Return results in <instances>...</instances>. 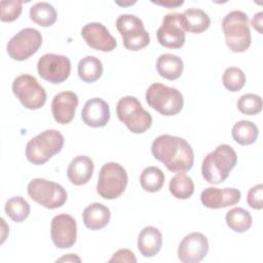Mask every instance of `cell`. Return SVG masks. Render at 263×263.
I'll list each match as a JSON object with an SVG mask.
<instances>
[{"label":"cell","mask_w":263,"mask_h":263,"mask_svg":"<svg viewBox=\"0 0 263 263\" xmlns=\"http://www.w3.org/2000/svg\"><path fill=\"white\" fill-rule=\"evenodd\" d=\"M248 204L254 210H261L263 208V185L258 184L253 186L247 196Z\"/></svg>","instance_id":"e575fe53"},{"label":"cell","mask_w":263,"mask_h":263,"mask_svg":"<svg viewBox=\"0 0 263 263\" xmlns=\"http://www.w3.org/2000/svg\"><path fill=\"white\" fill-rule=\"evenodd\" d=\"M81 35L85 43L97 50L112 51L117 46L116 39L103 24L98 22L86 24L81 30Z\"/></svg>","instance_id":"2e32d148"},{"label":"cell","mask_w":263,"mask_h":263,"mask_svg":"<svg viewBox=\"0 0 263 263\" xmlns=\"http://www.w3.org/2000/svg\"><path fill=\"white\" fill-rule=\"evenodd\" d=\"M127 181V174L122 165L107 162L100 170L97 192L105 199L118 198L124 192Z\"/></svg>","instance_id":"52a82bcc"},{"label":"cell","mask_w":263,"mask_h":263,"mask_svg":"<svg viewBox=\"0 0 263 263\" xmlns=\"http://www.w3.org/2000/svg\"><path fill=\"white\" fill-rule=\"evenodd\" d=\"M93 173V162L85 155L76 156L70 162L67 170V177L69 181L76 185L81 186L86 184Z\"/></svg>","instance_id":"ffe728a7"},{"label":"cell","mask_w":263,"mask_h":263,"mask_svg":"<svg viewBox=\"0 0 263 263\" xmlns=\"http://www.w3.org/2000/svg\"><path fill=\"white\" fill-rule=\"evenodd\" d=\"M109 262H128V263H136L137 258L135 254L127 249H120L116 253L113 254L112 258Z\"/></svg>","instance_id":"d590c367"},{"label":"cell","mask_w":263,"mask_h":263,"mask_svg":"<svg viewBox=\"0 0 263 263\" xmlns=\"http://www.w3.org/2000/svg\"><path fill=\"white\" fill-rule=\"evenodd\" d=\"M12 91L22 105L30 110L40 109L46 102V91L38 80L29 74H22L14 78Z\"/></svg>","instance_id":"30bf717a"},{"label":"cell","mask_w":263,"mask_h":263,"mask_svg":"<svg viewBox=\"0 0 263 263\" xmlns=\"http://www.w3.org/2000/svg\"><path fill=\"white\" fill-rule=\"evenodd\" d=\"M164 174L157 166H148L144 168L140 176L142 188L148 192L159 191L164 183Z\"/></svg>","instance_id":"f546056e"},{"label":"cell","mask_w":263,"mask_h":263,"mask_svg":"<svg viewBox=\"0 0 263 263\" xmlns=\"http://www.w3.org/2000/svg\"><path fill=\"white\" fill-rule=\"evenodd\" d=\"M145 98L152 109L164 116L177 115L184 105L183 96L177 88L158 82L147 88Z\"/></svg>","instance_id":"5b68a950"},{"label":"cell","mask_w":263,"mask_h":263,"mask_svg":"<svg viewBox=\"0 0 263 263\" xmlns=\"http://www.w3.org/2000/svg\"><path fill=\"white\" fill-rule=\"evenodd\" d=\"M110 210L100 202H93L87 205L82 213L83 223L90 230H99L108 225L110 221Z\"/></svg>","instance_id":"7402d4cb"},{"label":"cell","mask_w":263,"mask_h":263,"mask_svg":"<svg viewBox=\"0 0 263 263\" xmlns=\"http://www.w3.org/2000/svg\"><path fill=\"white\" fill-rule=\"evenodd\" d=\"M41 44V33L34 28H25L10 38L6 50L12 60L25 61L33 55Z\"/></svg>","instance_id":"8fae6325"},{"label":"cell","mask_w":263,"mask_h":263,"mask_svg":"<svg viewBox=\"0 0 263 263\" xmlns=\"http://www.w3.org/2000/svg\"><path fill=\"white\" fill-rule=\"evenodd\" d=\"M236 162L237 154L234 149L227 144L219 145L203 158L201 164L202 177L210 184H220L228 178Z\"/></svg>","instance_id":"7a4b0ae2"},{"label":"cell","mask_w":263,"mask_h":263,"mask_svg":"<svg viewBox=\"0 0 263 263\" xmlns=\"http://www.w3.org/2000/svg\"><path fill=\"white\" fill-rule=\"evenodd\" d=\"M39 76L53 84H59L68 79L71 72V62L63 54L45 53L37 63Z\"/></svg>","instance_id":"7c38bea8"},{"label":"cell","mask_w":263,"mask_h":263,"mask_svg":"<svg viewBox=\"0 0 263 263\" xmlns=\"http://www.w3.org/2000/svg\"><path fill=\"white\" fill-rule=\"evenodd\" d=\"M118 119L134 134L145 133L152 124V116L146 111L136 97L121 98L116 106Z\"/></svg>","instance_id":"8992f818"},{"label":"cell","mask_w":263,"mask_h":263,"mask_svg":"<svg viewBox=\"0 0 263 263\" xmlns=\"http://www.w3.org/2000/svg\"><path fill=\"white\" fill-rule=\"evenodd\" d=\"M78 76L84 82H95L103 74V65L102 62L93 57L86 55L82 58L78 63Z\"/></svg>","instance_id":"d4e9b609"},{"label":"cell","mask_w":263,"mask_h":263,"mask_svg":"<svg viewBox=\"0 0 263 263\" xmlns=\"http://www.w3.org/2000/svg\"><path fill=\"white\" fill-rule=\"evenodd\" d=\"M222 29L228 48L233 52H243L251 45L249 17L240 10L228 12L222 21Z\"/></svg>","instance_id":"3957f363"},{"label":"cell","mask_w":263,"mask_h":263,"mask_svg":"<svg viewBox=\"0 0 263 263\" xmlns=\"http://www.w3.org/2000/svg\"><path fill=\"white\" fill-rule=\"evenodd\" d=\"M63 261H66V262H68V261H70V262H74V261L80 262V258L78 256H76L75 254H69V255H67L65 257H62V258L57 260V262H63Z\"/></svg>","instance_id":"f35d334b"},{"label":"cell","mask_w":263,"mask_h":263,"mask_svg":"<svg viewBox=\"0 0 263 263\" xmlns=\"http://www.w3.org/2000/svg\"><path fill=\"white\" fill-rule=\"evenodd\" d=\"M64 141V137L59 130L46 129L27 143L26 157L33 164H44L62 150Z\"/></svg>","instance_id":"277c9868"},{"label":"cell","mask_w":263,"mask_h":263,"mask_svg":"<svg viewBox=\"0 0 263 263\" xmlns=\"http://www.w3.org/2000/svg\"><path fill=\"white\" fill-rule=\"evenodd\" d=\"M237 109L247 115H255L261 112L262 110V99L260 96L255 93H246L242 95L237 100Z\"/></svg>","instance_id":"d6a6232c"},{"label":"cell","mask_w":263,"mask_h":263,"mask_svg":"<svg viewBox=\"0 0 263 263\" xmlns=\"http://www.w3.org/2000/svg\"><path fill=\"white\" fill-rule=\"evenodd\" d=\"M51 240L57 248L68 249L74 246L77 238L75 219L68 214H60L52 218L50 224Z\"/></svg>","instance_id":"5bb4252c"},{"label":"cell","mask_w":263,"mask_h":263,"mask_svg":"<svg viewBox=\"0 0 263 263\" xmlns=\"http://www.w3.org/2000/svg\"><path fill=\"white\" fill-rule=\"evenodd\" d=\"M0 7H1V15L0 20L2 22H13L16 20L23 10V2L18 0H11V1H6L2 0L0 2Z\"/></svg>","instance_id":"836d02e7"},{"label":"cell","mask_w":263,"mask_h":263,"mask_svg":"<svg viewBox=\"0 0 263 263\" xmlns=\"http://www.w3.org/2000/svg\"><path fill=\"white\" fill-rule=\"evenodd\" d=\"M6 215L14 222H23L30 214V204L22 196H13L9 198L4 206Z\"/></svg>","instance_id":"4dcf8cb0"},{"label":"cell","mask_w":263,"mask_h":263,"mask_svg":"<svg viewBox=\"0 0 263 263\" xmlns=\"http://www.w3.org/2000/svg\"><path fill=\"white\" fill-rule=\"evenodd\" d=\"M57 11L48 2H38L30 8V18L37 25L49 27L57 21Z\"/></svg>","instance_id":"4316f807"},{"label":"cell","mask_w":263,"mask_h":263,"mask_svg":"<svg viewBox=\"0 0 263 263\" xmlns=\"http://www.w3.org/2000/svg\"><path fill=\"white\" fill-rule=\"evenodd\" d=\"M258 127L255 123L249 120H240L236 122L232 127V138L233 140L242 146L251 145L256 142L258 138Z\"/></svg>","instance_id":"484cf974"},{"label":"cell","mask_w":263,"mask_h":263,"mask_svg":"<svg viewBox=\"0 0 263 263\" xmlns=\"http://www.w3.org/2000/svg\"><path fill=\"white\" fill-rule=\"evenodd\" d=\"M156 69L162 78L176 80L182 75L184 64L178 55L173 53H163L157 59Z\"/></svg>","instance_id":"cb8c5ba5"},{"label":"cell","mask_w":263,"mask_h":263,"mask_svg":"<svg viewBox=\"0 0 263 263\" xmlns=\"http://www.w3.org/2000/svg\"><path fill=\"white\" fill-rule=\"evenodd\" d=\"M170 192L178 199H187L194 192V183L185 173H178L170 181Z\"/></svg>","instance_id":"f1b7e54d"},{"label":"cell","mask_w":263,"mask_h":263,"mask_svg":"<svg viewBox=\"0 0 263 263\" xmlns=\"http://www.w3.org/2000/svg\"><path fill=\"white\" fill-rule=\"evenodd\" d=\"M262 15H263V12L262 11H259L258 13H256L252 20V27L257 30L260 34H262Z\"/></svg>","instance_id":"8d00e7d4"},{"label":"cell","mask_w":263,"mask_h":263,"mask_svg":"<svg viewBox=\"0 0 263 263\" xmlns=\"http://www.w3.org/2000/svg\"><path fill=\"white\" fill-rule=\"evenodd\" d=\"M153 156L173 173H185L194 163V153L190 144L183 138L161 135L151 146Z\"/></svg>","instance_id":"6da1fadb"},{"label":"cell","mask_w":263,"mask_h":263,"mask_svg":"<svg viewBox=\"0 0 263 263\" xmlns=\"http://www.w3.org/2000/svg\"><path fill=\"white\" fill-rule=\"evenodd\" d=\"M158 42L167 48L178 49L185 43V30L181 22V13L173 12L163 16L162 25L157 29Z\"/></svg>","instance_id":"4fadbf2b"},{"label":"cell","mask_w":263,"mask_h":263,"mask_svg":"<svg viewBox=\"0 0 263 263\" xmlns=\"http://www.w3.org/2000/svg\"><path fill=\"white\" fill-rule=\"evenodd\" d=\"M116 28L122 37L123 45L128 50H140L150 43L149 33L143 22L134 14H121L116 20Z\"/></svg>","instance_id":"9c48e42d"},{"label":"cell","mask_w":263,"mask_h":263,"mask_svg":"<svg viewBox=\"0 0 263 263\" xmlns=\"http://www.w3.org/2000/svg\"><path fill=\"white\" fill-rule=\"evenodd\" d=\"M222 82L226 89L235 92L245 86L246 76L241 69L236 67H229L223 73Z\"/></svg>","instance_id":"1f68e13d"},{"label":"cell","mask_w":263,"mask_h":263,"mask_svg":"<svg viewBox=\"0 0 263 263\" xmlns=\"http://www.w3.org/2000/svg\"><path fill=\"white\" fill-rule=\"evenodd\" d=\"M82 121L91 127H103L110 119L109 105L101 98H92L84 104L81 111Z\"/></svg>","instance_id":"d6986e66"},{"label":"cell","mask_w":263,"mask_h":263,"mask_svg":"<svg viewBox=\"0 0 263 263\" xmlns=\"http://www.w3.org/2000/svg\"><path fill=\"white\" fill-rule=\"evenodd\" d=\"M181 22L185 32L199 34L209 29L211 18L199 8H189L181 13Z\"/></svg>","instance_id":"603a6c76"},{"label":"cell","mask_w":263,"mask_h":263,"mask_svg":"<svg viewBox=\"0 0 263 263\" xmlns=\"http://www.w3.org/2000/svg\"><path fill=\"white\" fill-rule=\"evenodd\" d=\"M162 247V234L153 226L143 228L138 237V249L144 257L155 256Z\"/></svg>","instance_id":"44dd1931"},{"label":"cell","mask_w":263,"mask_h":263,"mask_svg":"<svg viewBox=\"0 0 263 263\" xmlns=\"http://www.w3.org/2000/svg\"><path fill=\"white\" fill-rule=\"evenodd\" d=\"M153 3H156L158 5H162V6L172 8V7H177V6L182 5L184 2L183 1H164V2H153Z\"/></svg>","instance_id":"74e56055"},{"label":"cell","mask_w":263,"mask_h":263,"mask_svg":"<svg viewBox=\"0 0 263 263\" xmlns=\"http://www.w3.org/2000/svg\"><path fill=\"white\" fill-rule=\"evenodd\" d=\"M208 252V238L200 232H192L181 240L178 248V257L184 263H197L206 256Z\"/></svg>","instance_id":"9a60e30c"},{"label":"cell","mask_w":263,"mask_h":263,"mask_svg":"<svg viewBox=\"0 0 263 263\" xmlns=\"http://www.w3.org/2000/svg\"><path fill=\"white\" fill-rule=\"evenodd\" d=\"M225 219L228 227L238 233H242L249 230L253 222L250 212L242 208H233L229 210Z\"/></svg>","instance_id":"83f0119b"},{"label":"cell","mask_w":263,"mask_h":263,"mask_svg":"<svg viewBox=\"0 0 263 263\" xmlns=\"http://www.w3.org/2000/svg\"><path fill=\"white\" fill-rule=\"evenodd\" d=\"M79 100L73 91H62L55 95L51 102V113L54 120L61 124L70 123L78 106Z\"/></svg>","instance_id":"ac0fdd59"},{"label":"cell","mask_w":263,"mask_h":263,"mask_svg":"<svg viewBox=\"0 0 263 263\" xmlns=\"http://www.w3.org/2000/svg\"><path fill=\"white\" fill-rule=\"evenodd\" d=\"M241 193L235 188L208 187L200 194L202 204L208 209H222L236 204L240 200Z\"/></svg>","instance_id":"e0dca14e"},{"label":"cell","mask_w":263,"mask_h":263,"mask_svg":"<svg viewBox=\"0 0 263 263\" xmlns=\"http://www.w3.org/2000/svg\"><path fill=\"white\" fill-rule=\"evenodd\" d=\"M28 194L34 201L50 210L62 206L68 198L62 185L42 178H35L28 184Z\"/></svg>","instance_id":"ba28073f"}]
</instances>
